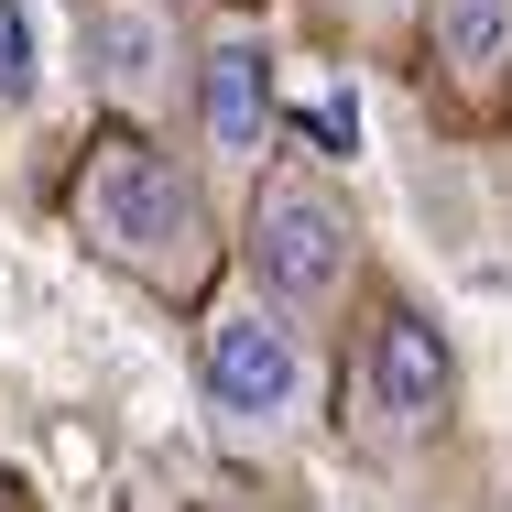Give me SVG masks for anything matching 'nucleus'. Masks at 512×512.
<instances>
[{"instance_id":"10","label":"nucleus","mask_w":512,"mask_h":512,"mask_svg":"<svg viewBox=\"0 0 512 512\" xmlns=\"http://www.w3.org/2000/svg\"><path fill=\"white\" fill-rule=\"evenodd\" d=\"M197 512H295V502H284V491H262V480H240V491H207Z\"/></svg>"},{"instance_id":"3","label":"nucleus","mask_w":512,"mask_h":512,"mask_svg":"<svg viewBox=\"0 0 512 512\" xmlns=\"http://www.w3.org/2000/svg\"><path fill=\"white\" fill-rule=\"evenodd\" d=\"M240 273H251V295H273L284 316L338 327V316L360 306V284H371V240H360L349 186L327 164H306V153H284L240 197Z\"/></svg>"},{"instance_id":"8","label":"nucleus","mask_w":512,"mask_h":512,"mask_svg":"<svg viewBox=\"0 0 512 512\" xmlns=\"http://www.w3.org/2000/svg\"><path fill=\"white\" fill-rule=\"evenodd\" d=\"M316 22H327V44H349V55H414V22H425V0H316Z\"/></svg>"},{"instance_id":"2","label":"nucleus","mask_w":512,"mask_h":512,"mask_svg":"<svg viewBox=\"0 0 512 512\" xmlns=\"http://www.w3.org/2000/svg\"><path fill=\"white\" fill-rule=\"evenodd\" d=\"M197 404H207V436H218L229 469H284L327 425L338 382H327V349H316L306 316H284L273 295L240 284L197 327Z\"/></svg>"},{"instance_id":"7","label":"nucleus","mask_w":512,"mask_h":512,"mask_svg":"<svg viewBox=\"0 0 512 512\" xmlns=\"http://www.w3.org/2000/svg\"><path fill=\"white\" fill-rule=\"evenodd\" d=\"M414 88L447 131H502L512 120V0H425Z\"/></svg>"},{"instance_id":"1","label":"nucleus","mask_w":512,"mask_h":512,"mask_svg":"<svg viewBox=\"0 0 512 512\" xmlns=\"http://www.w3.org/2000/svg\"><path fill=\"white\" fill-rule=\"evenodd\" d=\"M66 218H77V240L99 251L109 273H131L142 295L207 306V284H218V197H207V175L164 131H120L109 120L88 142V164H77V186H66Z\"/></svg>"},{"instance_id":"6","label":"nucleus","mask_w":512,"mask_h":512,"mask_svg":"<svg viewBox=\"0 0 512 512\" xmlns=\"http://www.w3.org/2000/svg\"><path fill=\"white\" fill-rule=\"evenodd\" d=\"M273 120H284V88H273V33L262 22H218L197 55V142L218 186H262L284 153H273Z\"/></svg>"},{"instance_id":"5","label":"nucleus","mask_w":512,"mask_h":512,"mask_svg":"<svg viewBox=\"0 0 512 512\" xmlns=\"http://www.w3.org/2000/svg\"><path fill=\"white\" fill-rule=\"evenodd\" d=\"M77 55L120 131H175V109H197L207 44L186 33V0H77Z\"/></svg>"},{"instance_id":"9","label":"nucleus","mask_w":512,"mask_h":512,"mask_svg":"<svg viewBox=\"0 0 512 512\" xmlns=\"http://www.w3.org/2000/svg\"><path fill=\"white\" fill-rule=\"evenodd\" d=\"M44 88V44H33V11L22 0H0V109H33Z\"/></svg>"},{"instance_id":"4","label":"nucleus","mask_w":512,"mask_h":512,"mask_svg":"<svg viewBox=\"0 0 512 512\" xmlns=\"http://www.w3.org/2000/svg\"><path fill=\"white\" fill-rule=\"evenodd\" d=\"M447 425H458V349L414 295H382L349 338V371H338V436L371 469H404Z\"/></svg>"}]
</instances>
